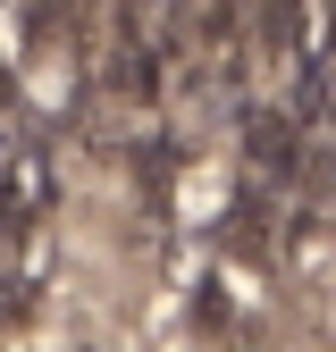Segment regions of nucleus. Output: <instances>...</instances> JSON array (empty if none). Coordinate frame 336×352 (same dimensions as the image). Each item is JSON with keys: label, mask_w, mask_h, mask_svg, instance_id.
<instances>
[{"label": "nucleus", "mask_w": 336, "mask_h": 352, "mask_svg": "<svg viewBox=\"0 0 336 352\" xmlns=\"http://www.w3.org/2000/svg\"><path fill=\"white\" fill-rule=\"evenodd\" d=\"M42 210H51V151L17 143L9 160H0V243H25Z\"/></svg>", "instance_id": "f257e3e1"}]
</instances>
